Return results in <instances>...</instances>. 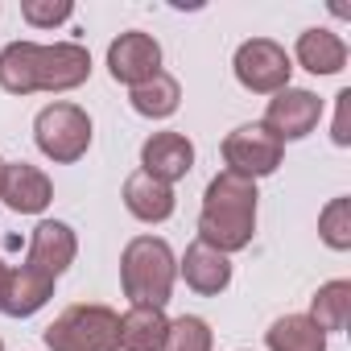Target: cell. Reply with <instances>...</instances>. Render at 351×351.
<instances>
[{
	"instance_id": "6da1fadb",
	"label": "cell",
	"mask_w": 351,
	"mask_h": 351,
	"mask_svg": "<svg viewBox=\"0 0 351 351\" xmlns=\"http://www.w3.org/2000/svg\"><path fill=\"white\" fill-rule=\"evenodd\" d=\"M256 182L223 169L203 191V211H199V240L223 256L240 252L256 236Z\"/></svg>"
},
{
	"instance_id": "7a4b0ae2",
	"label": "cell",
	"mask_w": 351,
	"mask_h": 351,
	"mask_svg": "<svg viewBox=\"0 0 351 351\" xmlns=\"http://www.w3.org/2000/svg\"><path fill=\"white\" fill-rule=\"evenodd\" d=\"M178 281V256L161 236H136L120 252V285L132 306H161Z\"/></svg>"
},
{
	"instance_id": "3957f363",
	"label": "cell",
	"mask_w": 351,
	"mask_h": 351,
	"mask_svg": "<svg viewBox=\"0 0 351 351\" xmlns=\"http://www.w3.org/2000/svg\"><path fill=\"white\" fill-rule=\"evenodd\" d=\"M120 314L108 306H66L50 326H46V347L50 351H120L116 339Z\"/></svg>"
},
{
	"instance_id": "277c9868",
	"label": "cell",
	"mask_w": 351,
	"mask_h": 351,
	"mask_svg": "<svg viewBox=\"0 0 351 351\" xmlns=\"http://www.w3.org/2000/svg\"><path fill=\"white\" fill-rule=\"evenodd\" d=\"M91 116L79 108V104H66V99H54L46 104L38 116H34V141L38 149L54 161V165H71L79 161L87 149H91Z\"/></svg>"
},
{
	"instance_id": "5b68a950",
	"label": "cell",
	"mask_w": 351,
	"mask_h": 351,
	"mask_svg": "<svg viewBox=\"0 0 351 351\" xmlns=\"http://www.w3.org/2000/svg\"><path fill=\"white\" fill-rule=\"evenodd\" d=\"M232 71H236V79H240L244 91H252V95H277V91L289 87L293 62H289L285 46H277L273 38H248L236 50Z\"/></svg>"
},
{
	"instance_id": "8992f818",
	"label": "cell",
	"mask_w": 351,
	"mask_h": 351,
	"mask_svg": "<svg viewBox=\"0 0 351 351\" xmlns=\"http://www.w3.org/2000/svg\"><path fill=\"white\" fill-rule=\"evenodd\" d=\"M285 157V145L265 128V124H240L236 132H228L223 141V161L232 173H240V178H269V173H277Z\"/></svg>"
},
{
	"instance_id": "52a82bcc",
	"label": "cell",
	"mask_w": 351,
	"mask_h": 351,
	"mask_svg": "<svg viewBox=\"0 0 351 351\" xmlns=\"http://www.w3.org/2000/svg\"><path fill=\"white\" fill-rule=\"evenodd\" d=\"M318 120H322V99H318L314 91H306V87H285V91H277V95L269 99L261 124L285 145V141L310 136V132L318 128Z\"/></svg>"
},
{
	"instance_id": "ba28073f",
	"label": "cell",
	"mask_w": 351,
	"mask_h": 351,
	"mask_svg": "<svg viewBox=\"0 0 351 351\" xmlns=\"http://www.w3.org/2000/svg\"><path fill=\"white\" fill-rule=\"evenodd\" d=\"M91 79V54L79 42H54V46H38V91L62 95L75 91Z\"/></svg>"
},
{
	"instance_id": "9c48e42d",
	"label": "cell",
	"mask_w": 351,
	"mask_h": 351,
	"mask_svg": "<svg viewBox=\"0 0 351 351\" xmlns=\"http://www.w3.org/2000/svg\"><path fill=\"white\" fill-rule=\"evenodd\" d=\"M108 71L116 83H124L128 91L145 79H153L161 71V46L153 34H141V29H128L120 34L112 46H108Z\"/></svg>"
},
{
	"instance_id": "30bf717a",
	"label": "cell",
	"mask_w": 351,
	"mask_h": 351,
	"mask_svg": "<svg viewBox=\"0 0 351 351\" xmlns=\"http://www.w3.org/2000/svg\"><path fill=\"white\" fill-rule=\"evenodd\" d=\"M0 199L17 215H42L54 203V182L50 173L29 165V161H5V178H0Z\"/></svg>"
},
{
	"instance_id": "8fae6325",
	"label": "cell",
	"mask_w": 351,
	"mask_h": 351,
	"mask_svg": "<svg viewBox=\"0 0 351 351\" xmlns=\"http://www.w3.org/2000/svg\"><path fill=\"white\" fill-rule=\"evenodd\" d=\"M79 256V240H75V228L62 223V219H42L29 236V252H25V265L42 269L46 277H62Z\"/></svg>"
},
{
	"instance_id": "7c38bea8",
	"label": "cell",
	"mask_w": 351,
	"mask_h": 351,
	"mask_svg": "<svg viewBox=\"0 0 351 351\" xmlns=\"http://www.w3.org/2000/svg\"><path fill=\"white\" fill-rule=\"evenodd\" d=\"M141 169L153 173V178L165 182V186L182 182L186 173L195 169V145H191V136H182V132H153L141 145Z\"/></svg>"
},
{
	"instance_id": "4fadbf2b",
	"label": "cell",
	"mask_w": 351,
	"mask_h": 351,
	"mask_svg": "<svg viewBox=\"0 0 351 351\" xmlns=\"http://www.w3.org/2000/svg\"><path fill=\"white\" fill-rule=\"evenodd\" d=\"M50 298H54V277H46L34 265H17V269H9L5 289H0V310H5L9 318H29Z\"/></svg>"
},
{
	"instance_id": "5bb4252c",
	"label": "cell",
	"mask_w": 351,
	"mask_h": 351,
	"mask_svg": "<svg viewBox=\"0 0 351 351\" xmlns=\"http://www.w3.org/2000/svg\"><path fill=\"white\" fill-rule=\"evenodd\" d=\"M124 207L141 223H165L173 215V207H178V199H173V186L157 182L145 169H136L124 178Z\"/></svg>"
},
{
	"instance_id": "9a60e30c",
	"label": "cell",
	"mask_w": 351,
	"mask_h": 351,
	"mask_svg": "<svg viewBox=\"0 0 351 351\" xmlns=\"http://www.w3.org/2000/svg\"><path fill=\"white\" fill-rule=\"evenodd\" d=\"M178 273H182L186 285H191L195 293H203V298H215V293H223V289L232 285V261H228L223 252L207 248L203 240H195V244L182 252Z\"/></svg>"
},
{
	"instance_id": "2e32d148",
	"label": "cell",
	"mask_w": 351,
	"mask_h": 351,
	"mask_svg": "<svg viewBox=\"0 0 351 351\" xmlns=\"http://www.w3.org/2000/svg\"><path fill=\"white\" fill-rule=\"evenodd\" d=\"M165 330H169V318L161 306H128L120 314L116 339H120V351H161Z\"/></svg>"
},
{
	"instance_id": "e0dca14e",
	"label": "cell",
	"mask_w": 351,
	"mask_h": 351,
	"mask_svg": "<svg viewBox=\"0 0 351 351\" xmlns=\"http://www.w3.org/2000/svg\"><path fill=\"white\" fill-rule=\"evenodd\" d=\"M293 58L310 75H339L347 66V42L330 29H306L293 46Z\"/></svg>"
},
{
	"instance_id": "ac0fdd59",
	"label": "cell",
	"mask_w": 351,
	"mask_h": 351,
	"mask_svg": "<svg viewBox=\"0 0 351 351\" xmlns=\"http://www.w3.org/2000/svg\"><path fill=\"white\" fill-rule=\"evenodd\" d=\"M128 104H132V112L145 116V120H165V116L178 112L182 87H178V79H173V75L157 71L153 79H145V83H136V87L128 91Z\"/></svg>"
},
{
	"instance_id": "d6986e66",
	"label": "cell",
	"mask_w": 351,
	"mask_h": 351,
	"mask_svg": "<svg viewBox=\"0 0 351 351\" xmlns=\"http://www.w3.org/2000/svg\"><path fill=\"white\" fill-rule=\"evenodd\" d=\"M0 87L9 95L38 91V42H9L0 50Z\"/></svg>"
},
{
	"instance_id": "ffe728a7",
	"label": "cell",
	"mask_w": 351,
	"mask_h": 351,
	"mask_svg": "<svg viewBox=\"0 0 351 351\" xmlns=\"http://www.w3.org/2000/svg\"><path fill=\"white\" fill-rule=\"evenodd\" d=\"M322 335L330 330H347V318H351V281H326L318 285V293L310 298V314H306Z\"/></svg>"
},
{
	"instance_id": "44dd1931",
	"label": "cell",
	"mask_w": 351,
	"mask_h": 351,
	"mask_svg": "<svg viewBox=\"0 0 351 351\" xmlns=\"http://www.w3.org/2000/svg\"><path fill=\"white\" fill-rule=\"evenodd\" d=\"M269 351H326V335L306 314H285L265 330Z\"/></svg>"
},
{
	"instance_id": "7402d4cb",
	"label": "cell",
	"mask_w": 351,
	"mask_h": 351,
	"mask_svg": "<svg viewBox=\"0 0 351 351\" xmlns=\"http://www.w3.org/2000/svg\"><path fill=\"white\" fill-rule=\"evenodd\" d=\"M211 322L199 318V314H182L173 318L169 330H165V347L161 351H211Z\"/></svg>"
},
{
	"instance_id": "603a6c76",
	"label": "cell",
	"mask_w": 351,
	"mask_h": 351,
	"mask_svg": "<svg viewBox=\"0 0 351 351\" xmlns=\"http://www.w3.org/2000/svg\"><path fill=\"white\" fill-rule=\"evenodd\" d=\"M318 236H322V244L335 248V252H347V248H351V199H347V195H339V199H330V203L322 207V215H318Z\"/></svg>"
},
{
	"instance_id": "cb8c5ba5",
	"label": "cell",
	"mask_w": 351,
	"mask_h": 351,
	"mask_svg": "<svg viewBox=\"0 0 351 351\" xmlns=\"http://www.w3.org/2000/svg\"><path fill=\"white\" fill-rule=\"evenodd\" d=\"M21 17L34 29H54V25L75 17V5L71 0H21Z\"/></svg>"
},
{
	"instance_id": "d4e9b609",
	"label": "cell",
	"mask_w": 351,
	"mask_h": 351,
	"mask_svg": "<svg viewBox=\"0 0 351 351\" xmlns=\"http://www.w3.org/2000/svg\"><path fill=\"white\" fill-rule=\"evenodd\" d=\"M330 141H335L339 149H347V145H351V87H343V91L335 95V124H330Z\"/></svg>"
},
{
	"instance_id": "484cf974",
	"label": "cell",
	"mask_w": 351,
	"mask_h": 351,
	"mask_svg": "<svg viewBox=\"0 0 351 351\" xmlns=\"http://www.w3.org/2000/svg\"><path fill=\"white\" fill-rule=\"evenodd\" d=\"M5 277H9V265H5V261H0V289H5Z\"/></svg>"
},
{
	"instance_id": "4316f807",
	"label": "cell",
	"mask_w": 351,
	"mask_h": 351,
	"mask_svg": "<svg viewBox=\"0 0 351 351\" xmlns=\"http://www.w3.org/2000/svg\"><path fill=\"white\" fill-rule=\"evenodd\" d=\"M0 178H5V161H0Z\"/></svg>"
},
{
	"instance_id": "83f0119b",
	"label": "cell",
	"mask_w": 351,
	"mask_h": 351,
	"mask_svg": "<svg viewBox=\"0 0 351 351\" xmlns=\"http://www.w3.org/2000/svg\"><path fill=\"white\" fill-rule=\"evenodd\" d=\"M0 351H5V343H0Z\"/></svg>"
}]
</instances>
